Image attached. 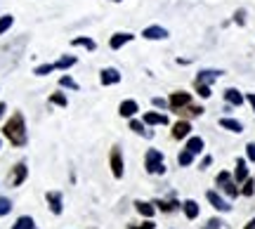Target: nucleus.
Returning <instances> with one entry per match:
<instances>
[{"instance_id": "f257e3e1", "label": "nucleus", "mask_w": 255, "mask_h": 229, "mask_svg": "<svg viewBox=\"0 0 255 229\" xmlns=\"http://www.w3.org/2000/svg\"><path fill=\"white\" fill-rule=\"evenodd\" d=\"M2 135L9 139V144H14V147H24L26 144V123H24V114L21 111H14L7 120H5V125H2Z\"/></svg>"}, {"instance_id": "f03ea898", "label": "nucleus", "mask_w": 255, "mask_h": 229, "mask_svg": "<svg viewBox=\"0 0 255 229\" xmlns=\"http://www.w3.org/2000/svg\"><path fill=\"white\" fill-rule=\"evenodd\" d=\"M144 168L149 175H165V163H163V154L158 149H146L144 156Z\"/></svg>"}, {"instance_id": "7ed1b4c3", "label": "nucleus", "mask_w": 255, "mask_h": 229, "mask_svg": "<svg viewBox=\"0 0 255 229\" xmlns=\"http://www.w3.org/2000/svg\"><path fill=\"white\" fill-rule=\"evenodd\" d=\"M109 168H111V175L116 177V180H121L123 177V154H121V149L119 147H114L111 149V154H109Z\"/></svg>"}, {"instance_id": "20e7f679", "label": "nucleus", "mask_w": 255, "mask_h": 229, "mask_svg": "<svg viewBox=\"0 0 255 229\" xmlns=\"http://www.w3.org/2000/svg\"><path fill=\"white\" fill-rule=\"evenodd\" d=\"M168 104H170V109L177 114L180 109H184L187 104H191V95L189 92H182V90H177L170 95V100H168Z\"/></svg>"}, {"instance_id": "39448f33", "label": "nucleus", "mask_w": 255, "mask_h": 229, "mask_svg": "<svg viewBox=\"0 0 255 229\" xmlns=\"http://www.w3.org/2000/svg\"><path fill=\"white\" fill-rule=\"evenodd\" d=\"M168 36H170V33H168V28L158 26V24H154V26H146L144 31H142V38H146V40H165Z\"/></svg>"}, {"instance_id": "423d86ee", "label": "nucleus", "mask_w": 255, "mask_h": 229, "mask_svg": "<svg viewBox=\"0 0 255 229\" xmlns=\"http://www.w3.org/2000/svg\"><path fill=\"white\" fill-rule=\"evenodd\" d=\"M100 83L107 88V85H119L121 83V71L119 69H102L100 71Z\"/></svg>"}, {"instance_id": "0eeeda50", "label": "nucleus", "mask_w": 255, "mask_h": 229, "mask_svg": "<svg viewBox=\"0 0 255 229\" xmlns=\"http://www.w3.org/2000/svg\"><path fill=\"white\" fill-rule=\"evenodd\" d=\"M206 199H208V203L215 208V211H220V213H229V211H232L229 201H225L218 192H208V194H206Z\"/></svg>"}, {"instance_id": "6e6552de", "label": "nucleus", "mask_w": 255, "mask_h": 229, "mask_svg": "<svg viewBox=\"0 0 255 229\" xmlns=\"http://www.w3.org/2000/svg\"><path fill=\"white\" fill-rule=\"evenodd\" d=\"M26 175H28L26 163H17L14 170H12V175H9V184H12V187H21L24 180H26Z\"/></svg>"}, {"instance_id": "1a4fd4ad", "label": "nucleus", "mask_w": 255, "mask_h": 229, "mask_svg": "<svg viewBox=\"0 0 255 229\" xmlns=\"http://www.w3.org/2000/svg\"><path fill=\"white\" fill-rule=\"evenodd\" d=\"M130 40H135V36L132 33H126V31H119V33H114V36L109 38V47L111 50H121L123 45H128Z\"/></svg>"}, {"instance_id": "9d476101", "label": "nucleus", "mask_w": 255, "mask_h": 229, "mask_svg": "<svg viewBox=\"0 0 255 229\" xmlns=\"http://www.w3.org/2000/svg\"><path fill=\"white\" fill-rule=\"evenodd\" d=\"M137 111H139V104L135 100H123L119 104V116H123V118H132Z\"/></svg>"}, {"instance_id": "9b49d317", "label": "nucleus", "mask_w": 255, "mask_h": 229, "mask_svg": "<svg viewBox=\"0 0 255 229\" xmlns=\"http://www.w3.org/2000/svg\"><path fill=\"white\" fill-rule=\"evenodd\" d=\"M184 149H187V151H191L194 156H199V154H203L206 142H203V137H199V135H189V137H187V144H184Z\"/></svg>"}, {"instance_id": "f8f14e48", "label": "nucleus", "mask_w": 255, "mask_h": 229, "mask_svg": "<svg viewBox=\"0 0 255 229\" xmlns=\"http://www.w3.org/2000/svg\"><path fill=\"white\" fill-rule=\"evenodd\" d=\"M222 74H225V71H220V69H203V71H199V76H196V83H206V85H213V83L218 81Z\"/></svg>"}, {"instance_id": "ddd939ff", "label": "nucleus", "mask_w": 255, "mask_h": 229, "mask_svg": "<svg viewBox=\"0 0 255 229\" xmlns=\"http://www.w3.org/2000/svg\"><path fill=\"white\" fill-rule=\"evenodd\" d=\"M189 135H191V123L187 118L177 120L173 125V139H184V137H189Z\"/></svg>"}, {"instance_id": "4468645a", "label": "nucleus", "mask_w": 255, "mask_h": 229, "mask_svg": "<svg viewBox=\"0 0 255 229\" xmlns=\"http://www.w3.org/2000/svg\"><path fill=\"white\" fill-rule=\"evenodd\" d=\"M142 120H144L146 125H168V123H170L168 116H165V114H158V111H146L144 116H142Z\"/></svg>"}, {"instance_id": "2eb2a0df", "label": "nucleus", "mask_w": 255, "mask_h": 229, "mask_svg": "<svg viewBox=\"0 0 255 229\" xmlns=\"http://www.w3.org/2000/svg\"><path fill=\"white\" fill-rule=\"evenodd\" d=\"M248 177H251V175H248L246 158H237V168H234V182H237V184H244Z\"/></svg>"}, {"instance_id": "dca6fc26", "label": "nucleus", "mask_w": 255, "mask_h": 229, "mask_svg": "<svg viewBox=\"0 0 255 229\" xmlns=\"http://www.w3.org/2000/svg\"><path fill=\"white\" fill-rule=\"evenodd\" d=\"M225 102H227L229 107H241V104L246 102V97H244L237 88H227V90H225Z\"/></svg>"}, {"instance_id": "f3484780", "label": "nucleus", "mask_w": 255, "mask_h": 229, "mask_svg": "<svg viewBox=\"0 0 255 229\" xmlns=\"http://www.w3.org/2000/svg\"><path fill=\"white\" fill-rule=\"evenodd\" d=\"M45 199H47V203H50V211L55 213V215H62V211H64V206H62V194H59V192H47Z\"/></svg>"}, {"instance_id": "a211bd4d", "label": "nucleus", "mask_w": 255, "mask_h": 229, "mask_svg": "<svg viewBox=\"0 0 255 229\" xmlns=\"http://www.w3.org/2000/svg\"><path fill=\"white\" fill-rule=\"evenodd\" d=\"M220 128L222 130H229V132H244V123L237 118H229V116H225V118H220Z\"/></svg>"}, {"instance_id": "6ab92c4d", "label": "nucleus", "mask_w": 255, "mask_h": 229, "mask_svg": "<svg viewBox=\"0 0 255 229\" xmlns=\"http://www.w3.org/2000/svg\"><path fill=\"white\" fill-rule=\"evenodd\" d=\"M182 211H184V218H187V220H196V218H199V203L194 201V199H187V201L182 203Z\"/></svg>"}, {"instance_id": "aec40b11", "label": "nucleus", "mask_w": 255, "mask_h": 229, "mask_svg": "<svg viewBox=\"0 0 255 229\" xmlns=\"http://www.w3.org/2000/svg\"><path fill=\"white\" fill-rule=\"evenodd\" d=\"M71 47H85L88 52H92V50L97 47V43H95L90 36H78V38H73L71 40Z\"/></svg>"}, {"instance_id": "412c9836", "label": "nucleus", "mask_w": 255, "mask_h": 229, "mask_svg": "<svg viewBox=\"0 0 255 229\" xmlns=\"http://www.w3.org/2000/svg\"><path fill=\"white\" fill-rule=\"evenodd\" d=\"M135 211L139 213V215H144V218H154L156 206L154 203H146V201H135Z\"/></svg>"}, {"instance_id": "4be33fe9", "label": "nucleus", "mask_w": 255, "mask_h": 229, "mask_svg": "<svg viewBox=\"0 0 255 229\" xmlns=\"http://www.w3.org/2000/svg\"><path fill=\"white\" fill-rule=\"evenodd\" d=\"M154 206H158V211H163V213H175L182 208V203L175 201V199H170V201H154Z\"/></svg>"}, {"instance_id": "5701e85b", "label": "nucleus", "mask_w": 255, "mask_h": 229, "mask_svg": "<svg viewBox=\"0 0 255 229\" xmlns=\"http://www.w3.org/2000/svg\"><path fill=\"white\" fill-rule=\"evenodd\" d=\"M130 130H132V132H137V135H142V137H151V130H146L144 120L130 118Z\"/></svg>"}, {"instance_id": "b1692460", "label": "nucleus", "mask_w": 255, "mask_h": 229, "mask_svg": "<svg viewBox=\"0 0 255 229\" xmlns=\"http://www.w3.org/2000/svg\"><path fill=\"white\" fill-rule=\"evenodd\" d=\"M220 189H222V192L227 194L229 199H237L239 194H241V189H239V184L234 182V177H232V180H229V182H225V184H222V187H220Z\"/></svg>"}, {"instance_id": "393cba45", "label": "nucleus", "mask_w": 255, "mask_h": 229, "mask_svg": "<svg viewBox=\"0 0 255 229\" xmlns=\"http://www.w3.org/2000/svg\"><path fill=\"white\" fill-rule=\"evenodd\" d=\"M76 62H78V59H76L73 55H64L59 62H55V69H59V71H66V69H71Z\"/></svg>"}, {"instance_id": "a878e982", "label": "nucleus", "mask_w": 255, "mask_h": 229, "mask_svg": "<svg viewBox=\"0 0 255 229\" xmlns=\"http://www.w3.org/2000/svg\"><path fill=\"white\" fill-rule=\"evenodd\" d=\"M12 229H36V222H33V218H28V215H21V218L14 222Z\"/></svg>"}, {"instance_id": "bb28decb", "label": "nucleus", "mask_w": 255, "mask_h": 229, "mask_svg": "<svg viewBox=\"0 0 255 229\" xmlns=\"http://www.w3.org/2000/svg\"><path fill=\"white\" fill-rule=\"evenodd\" d=\"M180 116H191V118H196V116H201L203 114V107H194V104H187L184 109L177 111Z\"/></svg>"}, {"instance_id": "cd10ccee", "label": "nucleus", "mask_w": 255, "mask_h": 229, "mask_svg": "<svg viewBox=\"0 0 255 229\" xmlns=\"http://www.w3.org/2000/svg\"><path fill=\"white\" fill-rule=\"evenodd\" d=\"M177 163L182 165V168L191 165V163H194V154H191V151H187V149H182V151L177 154Z\"/></svg>"}, {"instance_id": "c85d7f7f", "label": "nucleus", "mask_w": 255, "mask_h": 229, "mask_svg": "<svg viewBox=\"0 0 255 229\" xmlns=\"http://www.w3.org/2000/svg\"><path fill=\"white\" fill-rule=\"evenodd\" d=\"M12 24H14V17H12V14H2V17H0V36L7 33L9 28H12Z\"/></svg>"}, {"instance_id": "c756f323", "label": "nucleus", "mask_w": 255, "mask_h": 229, "mask_svg": "<svg viewBox=\"0 0 255 229\" xmlns=\"http://www.w3.org/2000/svg\"><path fill=\"white\" fill-rule=\"evenodd\" d=\"M50 102H52L55 107H62V109L69 104V100H66V95H64V92H52V95H50Z\"/></svg>"}, {"instance_id": "7c9ffc66", "label": "nucleus", "mask_w": 255, "mask_h": 229, "mask_svg": "<svg viewBox=\"0 0 255 229\" xmlns=\"http://www.w3.org/2000/svg\"><path fill=\"white\" fill-rule=\"evenodd\" d=\"M241 194H244V196H253L255 194V180L253 177H248L246 182L241 184Z\"/></svg>"}, {"instance_id": "2f4dec72", "label": "nucleus", "mask_w": 255, "mask_h": 229, "mask_svg": "<svg viewBox=\"0 0 255 229\" xmlns=\"http://www.w3.org/2000/svg\"><path fill=\"white\" fill-rule=\"evenodd\" d=\"M59 85L66 88V90H78V83L73 81L71 76H62V78H59Z\"/></svg>"}, {"instance_id": "473e14b6", "label": "nucleus", "mask_w": 255, "mask_h": 229, "mask_svg": "<svg viewBox=\"0 0 255 229\" xmlns=\"http://www.w3.org/2000/svg\"><path fill=\"white\" fill-rule=\"evenodd\" d=\"M52 71H57L55 64H40V66H36V69H33V74H36V76H47V74H52Z\"/></svg>"}, {"instance_id": "72a5a7b5", "label": "nucleus", "mask_w": 255, "mask_h": 229, "mask_svg": "<svg viewBox=\"0 0 255 229\" xmlns=\"http://www.w3.org/2000/svg\"><path fill=\"white\" fill-rule=\"evenodd\" d=\"M196 95L203 97V100H208L210 95H213V92H210V85H206V83H196Z\"/></svg>"}, {"instance_id": "f704fd0d", "label": "nucleus", "mask_w": 255, "mask_h": 229, "mask_svg": "<svg viewBox=\"0 0 255 229\" xmlns=\"http://www.w3.org/2000/svg\"><path fill=\"white\" fill-rule=\"evenodd\" d=\"M9 211H12V201L5 199V196H0V218H5Z\"/></svg>"}, {"instance_id": "c9c22d12", "label": "nucleus", "mask_w": 255, "mask_h": 229, "mask_svg": "<svg viewBox=\"0 0 255 229\" xmlns=\"http://www.w3.org/2000/svg\"><path fill=\"white\" fill-rule=\"evenodd\" d=\"M128 229H156V225L151 222V218H146V220L139 222V225H128Z\"/></svg>"}, {"instance_id": "e433bc0d", "label": "nucleus", "mask_w": 255, "mask_h": 229, "mask_svg": "<svg viewBox=\"0 0 255 229\" xmlns=\"http://www.w3.org/2000/svg\"><path fill=\"white\" fill-rule=\"evenodd\" d=\"M229 180H232V175H229L227 170H222V173H218V177H215V184H218V187H222V184L229 182Z\"/></svg>"}, {"instance_id": "4c0bfd02", "label": "nucleus", "mask_w": 255, "mask_h": 229, "mask_svg": "<svg viewBox=\"0 0 255 229\" xmlns=\"http://www.w3.org/2000/svg\"><path fill=\"white\" fill-rule=\"evenodd\" d=\"M246 156L251 163H255V142H248L246 144Z\"/></svg>"}, {"instance_id": "58836bf2", "label": "nucleus", "mask_w": 255, "mask_h": 229, "mask_svg": "<svg viewBox=\"0 0 255 229\" xmlns=\"http://www.w3.org/2000/svg\"><path fill=\"white\" fill-rule=\"evenodd\" d=\"M154 107L156 109H165V107H170V104H168V100H163V97H154Z\"/></svg>"}, {"instance_id": "ea45409f", "label": "nucleus", "mask_w": 255, "mask_h": 229, "mask_svg": "<svg viewBox=\"0 0 255 229\" xmlns=\"http://www.w3.org/2000/svg\"><path fill=\"white\" fill-rule=\"evenodd\" d=\"M234 21L244 26V21H246V12H244V9H237V12H234Z\"/></svg>"}, {"instance_id": "a19ab883", "label": "nucleus", "mask_w": 255, "mask_h": 229, "mask_svg": "<svg viewBox=\"0 0 255 229\" xmlns=\"http://www.w3.org/2000/svg\"><path fill=\"white\" fill-rule=\"evenodd\" d=\"M206 229H222V220H218V218H213V220H208Z\"/></svg>"}, {"instance_id": "79ce46f5", "label": "nucleus", "mask_w": 255, "mask_h": 229, "mask_svg": "<svg viewBox=\"0 0 255 229\" xmlns=\"http://www.w3.org/2000/svg\"><path fill=\"white\" fill-rule=\"evenodd\" d=\"M246 102L251 104V109H253V114H255V92H248V95H246Z\"/></svg>"}, {"instance_id": "37998d69", "label": "nucleus", "mask_w": 255, "mask_h": 229, "mask_svg": "<svg viewBox=\"0 0 255 229\" xmlns=\"http://www.w3.org/2000/svg\"><path fill=\"white\" fill-rule=\"evenodd\" d=\"M210 163H213V156H203V161H201V170H206Z\"/></svg>"}, {"instance_id": "c03bdc74", "label": "nucleus", "mask_w": 255, "mask_h": 229, "mask_svg": "<svg viewBox=\"0 0 255 229\" xmlns=\"http://www.w3.org/2000/svg\"><path fill=\"white\" fill-rule=\"evenodd\" d=\"M5 111H7V107H5V104H2V102H0V118H2V116H5Z\"/></svg>"}, {"instance_id": "a18cd8bd", "label": "nucleus", "mask_w": 255, "mask_h": 229, "mask_svg": "<svg viewBox=\"0 0 255 229\" xmlns=\"http://www.w3.org/2000/svg\"><path fill=\"white\" fill-rule=\"evenodd\" d=\"M244 229H255V218H253V220H251V222H248V225H246V227H244Z\"/></svg>"}, {"instance_id": "49530a36", "label": "nucleus", "mask_w": 255, "mask_h": 229, "mask_svg": "<svg viewBox=\"0 0 255 229\" xmlns=\"http://www.w3.org/2000/svg\"><path fill=\"white\" fill-rule=\"evenodd\" d=\"M111 2H121V0H111Z\"/></svg>"}]
</instances>
